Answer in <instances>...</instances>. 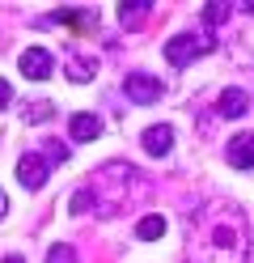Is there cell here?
<instances>
[{"label":"cell","instance_id":"7a4b0ae2","mask_svg":"<svg viewBox=\"0 0 254 263\" xmlns=\"http://www.w3.org/2000/svg\"><path fill=\"white\" fill-rule=\"evenodd\" d=\"M212 47H216V34H174L165 43V60L174 64V68H186L191 60L208 55Z\"/></svg>","mask_w":254,"mask_h":263},{"label":"cell","instance_id":"e0dca14e","mask_svg":"<svg viewBox=\"0 0 254 263\" xmlns=\"http://www.w3.org/2000/svg\"><path fill=\"white\" fill-rule=\"evenodd\" d=\"M51 115H55V106H51V102H43V106H26V119H30V123H38V119L47 123Z\"/></svg>","mask_w":254,"mask_h":263},{"label":"cell","instance_id":"ffe728a7","mask_svg":"<svg viewBox=\"0 0 254 263\" xmlns=\"http://www.w3.org/2000/svg\"><path fill=\"white\" fill-rule=\"evenodd\" d=\"M5 212H9V195L0 191V217H5Z\"/></svg>","mask_w":254,"mask_h":263},{"label":"cell","instance_id":"8fae6325","mask_svg":"<svg viewBox=\"0 0 254 263\" xmlns=\"http://www.w3.org/2000/svg\"><path fill=\"white\" fill-rule=\"evenodd\" d=\"M135 234H140L144 242H157L165 234V217H140V225H135Z\"/></svg>","mask_w":254,"mask_h":263},{"label":"cell","instance_id":"7402d4cb","mask_svg":"<svg viewBox=\"0 0 254 263\" xmlns=\"http://www.w3.org/2000/svg\"><path fill=\"white\" fill-rule=\"evenodd\" d=\"M242 9H246V13H250V17H254V0H250V5H242Z\"/></svg>","mask_w":254,"mask_h":263},{"label":"cell","instance_id":"d6986e66","mask_svg":"<svg viewBox=\"0 0 254 263\" xmlns=\"http://www.w3.org/2000/svg\"><path fill=\"white\" fill-rule=\"evenodd\" d=\"M47 157H51V161H64V157H68V149H64V144H55V140H51V144H47Z\"/></svg>","mask_w":254,"mask_h":263},{"label":"cell","instance_id":"5bb4252c","mask_svg":"<svg viewBox=\"0 0 254 263\" xmlns=\"http://www.w3.org/2000/svg\"><path fill=\"white\" fill-rule=\"evenodd\" d=\"M144 13H148V0H131V5H119V22L131 26L135 17H144Z\"/></svg>","mask_w":254,"mask_h":263},{"label":"cell","instance_id":"30bf717a","mask_svg":"<svg viewBox=\"0 0 254 263\" xmlns=\"http://www.w3.org/2000/svg\"><path fill=\"white\" fill-rule=\"evenodd\" d=\"M246 89H225L220 93V102H216V110H220V119H237V115H246Z\"/></svg>","mask_w":254,"mask_h":263},{"label":"cell","instance_id":"ac0fdd59","mask_svg":"<svg viewBox=\"0 0 254 263\" xmlns=\"http://www.w3.org/2000/svg\"><path fill=\"white\" fill-rule=\"evenodd\" d=\"M13 98H17V93H13V85H9L5 77H0V110H9V102H13Z\"/></svg>","mask_w":254,"mask_h":263},{"label":"cell","instance_id":"277c9868","mask_svg":"<svg viewBox=\"0 0 254 263\" xmlns=\"http://www.w3.org/2000/svg\"><path fill=\"white\" fill-rule=\"evenodd\" d=\"M47 178H51V161H47L43 153H26L22 161H17V183H22V187L38 191Z\"/></svg>","mask_w":254,"mask_h":263},{"label":"cell","instance_id":"7c38bea8","mask_svg":"<svg viewBox=\"0 0 254 263\" xmlns=\"http://www.w3.org/2000/svg\"><path fill=\"white\" fill-rule=\"evenodd\" d=\"M93 72H97L93 60H72V64H68V81H81V85H85V81H93Z\"/></svg>","mask_w":254,"mask_h":263},{"label":"cell","instance_id":"4fadbf2b","mask_svg":"<svg viewBox=\"0 0 254 263\" xmlns=\"http://www.w3.org/2000/svg\"><path fill=\"white\" fill-rule=\"evenodd\" d=\"M89 208H93V187H81V191L68 195V212H72V217L76 212H89Z\"/></svg>","mask_w":254,"mask_h":263},{"label":"cell","instance_id":"52a82bcc","mask_svg":"<svg viewBox=\"0 0 254 263\" xmlns=\"http://www.w3.org/2000/svg\"><path fill=\"white\" fill-rule=\"evenodd\" d=\"M47 22H60L68 30H97V9H55Z\"/></svg>","mask_w":254,"mask_h":263},{"label":"cell","instance_id":"9c48e42d","mask_svg":"<svg viewBox=\"0 0 254 263\" xmlns=\"http://www.w3.org/2000/svg\"><path fill=\"white\" fill-rule=\"evenodd\" d=\"M68 136L81 140V144H89V140L102 136V119H97V115H89V110H81V115H72V119H68Z\"/></svg>","mask_w":254,"mask_h":263},{"label":"cell","instance_id":"6da1fadb","mask_svg":"<svg viewBox=\"0 0 254 263\" xmlns=\"http://www.w3.org/2000/svg\"><path fill=\"white\" fill-rule=\"evenodd\" d=\"M246 251H250L246 221L233 204L199 208V217L191 225V242H186V259L191 263H246Z\"/></svg>","mask_w":254,"mask_h":263},{"label":"cell","instance_id":"5b68a950","mask_svg":"<svg viewBox=\"0 0 254 263\" xmlns=\"http://www.w3.org/2000/svg\"><path fill=\"white\" fill-rule=\"evenodd\" d=\"M17 68H22V77H26V81H47V77H51V68H55V55L43 51V47H30V51H22Z\"/></svg>","mask_w":254,"mask_h":263},{"label":"cell","instance_id":"2e32d148","mask_svg":"<svg viewBox=\"0 0 254 263\" xmlns=\"http://www.w3.org/2000/svg\"><path fill=\"white\" fill-rule=\"evenodd\" d=\"M47 263H76V251H72L68 242H55V246L47 251Z\"/></svg>","mask_w":254,"mask_h":263},{"label":"cell","instance_id":"44dd1931","mask_svg":"<svg viewBox=\"0 0 254 263\" xmlns=\"http://www.w3.org/2000/svg\"><path fill=\"white\" fill-rule=\"evenodd\" d=\"M5 263H26V259L22 255H5Z\"/></svg>","mask_w":254,"mask_h":263},{"label":"cell","instance_id":"9a60e30c","mask_svg":"<svg viewBox=\"0 0 254 263\" xmlns=\"http://www.w3.org/2000/svg\"><path fill=\"white\" fill-rule=\"evenodd\" d=\"M229 13H233V5H220V0H216V5H203V22H208V26H220Z\"/></svg>","mask_w":254,"mask_h":263},{"label":"cell","instance_id":"ba28073f","mask_svg":"<svg viewBox=\"0 0 254 263\" xmlns=\"http://www.w3.org/2000/svg\"><path fill=\"white\" fill-rule=\"evenodd\" d=\"M169 149H174V127H169V123H152L144 132V153L148 157H165Z\"/></svg>","mask_w":254,"mask_h":263},{"label":"cell","instance_id":"8992f818","mask_svg":"<svg viewBox=\"0 0 254 263\" xmlns=\"http://www.w3.org/2000/svg\"><path fill=\"white\" fill-rule=\"evenodd\" d=\"M225 157H229V166H233V170H254V132H242V136H233V140H229V149H225Z\"/></svg>","mask_w":254,"mask_h":263},{"label":"cell","instance_id":"3957f363","mask_svg":"<svg viewBox=\"0 0 254 263\" xmlns=\"http://www.w3.org/2000/svg\"><path fill=\"white\" fill-rule=\"evenodd\" d=\"M123 93L131 98L135 106H152V102H161V81L148 77V72H131L123 81Z\"/></svg>","mask_w":254,"mask_h":263}]
</instances>
